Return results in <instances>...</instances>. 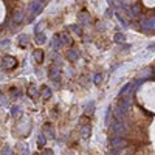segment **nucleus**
<instances>
[{
	"label": "nucleus",
	"mask_w": 155,
	"mask_h": 155,
	"mask_svg": "<svg viewBox=\"0 0 155 155\" xmlns=\"http://www.w3.org/2000/svg\"><path fill=\"white\" fill-rule=\"evenodd\" d=\"M62 44H61V41H59V36L56 34L54 37H53V41H51V47H53V48H59Z\"/></svg>",
	"instance_id": "obj_14"
},
{
	"label": "nucleus",
	"mask_w": 155,
	"mask_h": 155,
	"mask_svg": "<svg viewBox=\"0 0 155 155\" xmlns=\"http://www.w3.org/2000/svg\"><path fill=\"white\" fill-rule=\"evenodd\" d=\"M30 95H31V96H36V95H37V88H36L34 84L30 85Z\"/></svg>",
	"instance_id": "obj_19"
},
{
	"label": "nucleus",
	"mask_w": 155,
	"mask_h": 155,
	"mask_svg": "<svg viewBox=\"0 0 155 155\" xmlns=\"http://www.w3.org/2000/svg\"><path fill=\"white\" fill-rule=\"evenodd\" d=\"M65 58H67V61H70V62H76L78 59H79V51L68 50L67 53H65Z\"/></svg>",
	"instance_id": "obj_3"
},
{
	"label": "nucleus",
	"mask_w": 155,
	"mask_h": 155,
	"mask_svg": "<svg viewBox=\"0 0 155 155\" xmlns=\"http://www.w3.org/2000/svg\"><path fill=\"white\" fill-rule=\"evenodd\" d=\"M79 19H81V22H82V23H88V22H90V17H88L87 12H82Z\"/></svg>",
	"instance_id": "obj_18"
},
{
	"label": "nucleus",
	"mask_w": 155,
	"mask_h": 155,
	"mask_svg": "<svg viewBox=\"0 0 155 155\" xmlns=\"http://www.w3.org/2000/svg\"><path fill=\"white\" fill-rule=\"evenodd\" d=\"M85 112H87V113H88V112H90V113H93V112H95V104H93V102H90V104L87 106Z\"/></svg>",
	"instance_id": "obj_20"
},
{
	"label": "nucleus",
	"mask_w": 155,
	"mask_h": 155,
	"mask_svg": "<svg viewBox=\"0 0 155 155\" xmlns=\"http://www.w3.org/2000/svg\"><path fill=\"white\" fill-rule=\"evenodd\" d=\"M19 41H20L19 44H20L22 47H27V45H28V41H30V39H28V36H27V34H20V36H19Z\"/></svg>",
	"instance_id": "obj_10"
},
{
	"label": "nucleus",
	"mask_w": 155,
	"mask_h": 155,
	"mask_svg": "<svg viewBox=\"0 0 155 155\" xmlns=\"http://www.w3.org/2000/svg\"><path fill=\"white\" fill-rule=\"evenodd\" d=\"M129 12H130V16H132V17H137V16L140 14V6H138V5L132 6L130 9H129Z\"/></svg>",
	"instance_id": "obj_13"
},
{
	"label": "nucleus",
	"mask_w": 155,
	"mask_h": 155,
	"mask_svg": "<svg viewBox=\"0 0 155 155\" xmlns=\"http://www.w3.org/2000/svg\"><path fill=\"white\" fill-rule=\"evenodd\" d=\"M93 82H95L96 85H99V84L102 82V74H101V73H96V74L93 76Z\"/></svg>",
	"instance_id": "obj_15"
},
{
	"label": "nucleus",
	"mask_w": 155,
	"mask_h": 155,
	"mask_svg": "<svg viewBox=\"0 0 155 155\" xmlns=\"http://www.w3.org/2000/svg\"><path fill=\"white\" fill-rule=\"evenodd\" d=\"M39 93H41V96H42L44 99H48V98L51 96V93H53V90H51L48 85H44V87L41 88V92H39Z\"/></svg>",
	"instance_id": "obj_5"
},
{
	"label": "nucleus",
	"mask_w": 155,
	"mask_h": 155,
	"mask_svg": "<svg viewBox=\"0 0 155 155\" xmlns=\"http://www.w3.org/2000/svg\"><path fill=\"white\" fill-rule=\"evenodd\" d=\"M11 113H12V115L16 116V115H19V113H20V109H19V107H14V109L11 110Z\"/></svg>",
	"instance_id": "obj_23"
},
{
	"label": "nucleus",
	"mask_w": 155,
	"mask_h": 155,
	"mask_svg": "<svg viewBox=\"0 0 155 155\" xmlns=\"http://www.w3.org/2000/svg\"><path fill=\"white\" fill-rule=\"evenodd\" d=\"M36 42H37V44H45V42H47V37H45V34H44V33H39V34H36Z\"/></svg>",
	"instance_id": "obj_11"
},
{
	"label": "nucleus",
	"mask_w": 155,
	"mask_h": 155,
	"mask_svg": "<svg viewBox=\"0 0 155 155\" xmlns=\"http://www.w3.org/2000/svg\"><path fill=\"white\" fill-rule=\"evenodd\" d=\"M41 2H44V0H41Z\"/></svg>",
	"instance_id": "obj_27"
},
{
	"label": "nucleus",
	"mask_w": 155,
	"mask_h": 155,
	"mask_svg": "<svg viewBox=\"0 0 155 155\" xmlns=\"http://www.w3.org/2000/svg\"><path fill=\"white\" fill-rule=\"evenodd\" d=\"M45 143H47L45 137H44V135H39V137H37V144H39V146L42 147V146H45Z\"/></svg>",
	"instance_id": "obj_17"
},
{
	"label": "nucleus",
	"mask_w": 155,
	"mask_h": 155,
	"mask_svg": "<svg viewBox=\"0 0 155 155\" xmlns=\"http://www.w3.org/2000/svg\"><path fill=\"white\" fill-rule=\"evenodd\" d=\"M42 155H53V152H51V150H45Z\"/></svg>",
	"instance_id": "obj_25"
},
{
	"label": "nucleus",
	"mask_w": 155,
	"mask_h": 155,
	"mask_svg": "<svg viewBox=\"0 0 155 155\" xmlns=\"http://www.w3.org/2000/svg\"><path fill=\"white\" fill-rule=\"evenodd\" d=\"M71 28H73V31H74V33H78V34H79V36L82 34V30H81V27H78V25H73Z\"/></svg>",
	"instance_id": "obj_21"
},
{
	"label": "nucleus",
	"mask_w": 155,
	"mask_h": 155,
	"mask_svg": "<svg viewBox=\"0 0 155 155\" xmlns=\"http://www.w3.org/2000/svg\"><path fill=\"white\" fill-rule=\"evenodd\" d=\"M3 155H12V152H11V150H9V149H6V150H5V152H3Z\"/></svg>",
	"instance_id": "obj_24"
},
{
	"label": "nucleus",
	"mask_w": 155,
	"mask_h": 155,
	"mask_svg": "<svg viewBox=\"0 0 155 155\" xmlns=\"http://www.w3.org/2000/svg\"><path fill=\"white\" fill-rule=\"evenodd\" d=\"M58 36H59V39H62V41H61L62 45H65V44L70 45V44H71V39L68 37V34H65V33H59Z\"/></svg>",
	"instance_id": "obj_7"
},
{
	"label": "nucleus",
	"mask_w": 155,
	"mask_h": 155,
	"mask_svg": "<svg viewBox=\"0 0 155 155\" xmlns=\"http://www.w3.org/2000/svg\"><path fill=\"white\" fill-rule=\"evenodd\" d=\"M126 143H124V141H123V138L121 137H115L113 140H112V146L113 147H116V149H118L120 146H124Z\"/></svg>",
	"instance_id": "obj_8"
},
{
	"label": "nucleus",
	"mask_w": 155,
	"mask_h": 155,
	"mask_svg": "<svg viewBox=\"0 0 155 155\" xmlns=\"http://www.w3.org/2000/svg\"><path fill=\"white\" fill-rule=\"evenodd\" d=\"M50 79L51 81H61V70L58 68V67H51V70H50Z\"/></svg>",
	"instance_id": "obj_4"
},
{
	"label": "nucleus",
	"mask_w": 155,
	"mask_h": 155,
	"mask_svg": "<svg viewBox=\"0 0 155 155\" xmlns=\"http://www.w3.org/2000/svg\"><path fill=\"white\" fill-rule=\"evenodd\" d=\"M153 78H155V70H153Z\"/></svg>",
	"instance_id": "obj_26"
},
{
	"label": "nucleus",
	"mask_w": 155,
	"mask_h": 155,
	"mask_svg": "<svg viewBox=\"0 0 155 155\" xmlns=\"http://www.w3.org/2000/svg\"><path fill=\"white\" fill-rule=\"evenodd\" d=\"M12 20H14V23H20V22L23 20V12H20V11L14 12V16H12Z\"/></svg>",
	"instance_id": "obj_9"
},
{
	"label": "nucleus",
	"mask_w": 155,
	"mask_h": 155,
	"mask_svg": "<svg viewBox=\"0 0 155 155\" xmlns=\"http://www.w3.org/2000/svg\"><path fill=\"white\" fill-rule=\"evenodd\" d=\"M90 132H92V130H90V126H84V129H82V137H84V138H88V137H90Z\"/></svg>",
	"instance_id": "obj_16"
},
{
	"label": "nucleus",
	"mask_w": 155,
	"mask_h": 155,
	"mask_svg": "<svg viewBox=\"0 0 155 155\" xmlns=\"http://www.w3.org/2000/svg\"><path fill=\"white\" fill-rule=\"evenodd\" d=\"M33 56H34V61L37 64H42V61H44V51L42 50H36L33 53Z\"/></svg>",
	"instance_id": "obj_6"
},
{
	"label": "nucleus",
	"mask_w": 155,
	"mask_h": 155,
	"mask_svg": "<svg viewBox=\"0 0 155 155\" xmlns=\"http://www.w3.org/2000/svg\"><path fill=\"white\" fill-rule=\"evenodd\" d=\"M2 65H3V68H6V70L14 68V67L17 65V59L6 54V56H3V58H2Z\"/></svg>",
	"instance_id": "obj_1"
},
{
	"label": "nucleus",
	"mask_w": 155,
	"mask_h": 155,
	"mask_svg": "<svg viewBox=\"0 0 155 155\" xmlns=\"http://www.w3.org/2000/svg\"><path fill=\"white\" fill-rule=\"evenodd\" d=\"M141 28H143L144 31L155 30V16H149L147 19H143V20H141Z\"/></svg>",
	"instance_id": "obj_2"
},
{
	"label": "nucleus",
	"mask_w": 155,
	"mask_h": 155,
	"mask_svg": "<svg viewBox=\"0 0 155 155\" xmlns=\"http://www.w3.org/2000/svg\"><path fill=\"white\" fill-rule=\"evenodd\" d=\"M42 25H44L42 22L36 25V30H34V33H36V34H39V33H41V30H42Z\"/></svg>",
	"instance_id": "obj_22"
},
{
	"label": "nucleus",
	"mask_w": 155,
	"mask_h": 155,
	"mask_svg": "<svg viewBox=\"0 0 155 155\" xmlns=\"http://www.w3.org/2000/svg\"><path fill=\"white\" fill-rule=\"evenodd\" d=\"M113 39H115V42H116V44H124V41H126L124 34H121V33H116Z\"/></svg>",
	"instance_id": "obj_12"
}]
</instances>
